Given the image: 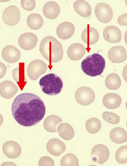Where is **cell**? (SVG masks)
I'll use <instances>...</instances> for the list:
<instances>
[{"instance_id": "obj_29", "label": "cell", "mask_w": 127, "mask_h": 166, "mask_svg": "<svg viewBox=\"0 0 127 166\" xmlns=\"http://www.w3.org/2000/svg\"><path fill=\"white\" fill-rule=\"evenodd\" d=\"M127 146H121L116 151L115 155L116 161L118 163L124 164L127 163Z\"/></svg>"}, {"instance_id": "obj_1", "label": "cell", "mask_w": 127, "mask_h": 166, "mask_svg": "<svg viewBox=\"0 0 127 166\" xmlns=\"http://www.w3.org/2000/svg\"><path fill=\"white\" fill-rule=\"evenodd\" d=\"M15 120L25 127L34 126L44 118L46 107L41 99L31 93H24L17 96L11 108Z\"/></svg>"}, {"instance_id": "obj_19", "label": "cell", "mask_w": 127, "mask_h": 166, "mask_svg": "<svg viewBox=\"0 0 127 166\" xmlns=\"http://www.w3.org/2000/svg\"><path fill=\"white\" fill-rule=\"evenodd\" d=\"M102 103L106 108L111 109H115L120 106L122 103V98L117 94L108 93L103 96Z\"/></svg>"}, {"instance_id": "obj_24", "label": "cell", "mask_w": 127, "mask_h": 166, "mask_svg": "<svg viewBox=\"0 0 127 166\" xmlns=\"http://www.w3.org/2000/svg\"><path fill=\"white\" fill-rule=\"evenodd\" d=\"M106 87L111 90H117L121 85V80L120 76L115 73H111L106 77L105 81Z\"/></svg>"}, {"instance_id": "obj_30", "label": "cell", "mask_w": 127, "mask_h": 166, "mask_svg": "<svg viewBox=\"0 0 127 166\" xmlns=\"http://www.w3.org/2000/svg\"><path fill=\"white\" fill-rule=\"evenodd\" d=\"M103 119L110 124H117L120 121V118L116 114L111 112L105 111L102 114Z\"/></svg>"}, {"instance_id": "obj_32", "label": "cell", "mask_w": 127, "mask_h": 166, "mask_svg": "<svg viewBox=\"0 0 127 166\" xmlns=\"http://www.w3.org/2000/svg\"><path fill=\"white\" fill-rule=\"evenodd\" d=\"M127 13L123 14L120 16L117 19V22L122 26H127Z\"/></svg>"}, {"instance_id": "obj_25", "label": "cell", "mask_w": 127, "mask_h": 166, "mask_svg": "<svg viewBox=\"0 0 127 166\" xmlns=\"http://www.w3.org/2000/svg\"><path fill=\"white\" fill-rule=\"evenodd\" d=\"M12 75L22 90L27 82L24 73V68L22 66L16 68L12 71Z\"/></svg>"}, {"instance_id": "obj_34", "label": "cell", "mask_w": 127, "mask_h": 166, "mask_svg": "<svg viewBox=\"0 0 127 166\" xmlns=\"http://www.w3.org/2000/svg\"><path fill=\"white\" fill-rule=\"evenodd\" d=\"M4 121V118L2 115L0 114V126L3 123Z\"/></svg>"}, {"instance_id": "obj_33", "label": "cell", "mask_w": 127, "mask_h": 166, "mask_svg": "<svg viewBox=\"0 0 127 166\" xmlns=\"http://www.w3.org/2000/svg\"><path fill=\"white\" fill-rule=\"evenodd\" d=\"M7 67L3 63L0 62V79L2 78L5 74Z\"/></svg>"}, {"instance_id": "obj_28", "label": "cell", "mask_w": 127, "mask_h": 166, "mask_svg": "<svg viewBox=\"0 0 127 166\" xmlns=\"http://www.w3.org/2000/svg\"><path fill=\"white\" fill-rule=\"evenodd\" d=\"M79 161L74 154L68 153L64 156L61 160V166H78Z\"/></svg>"}, {"instance_id": "obj_12", "label": "cell", "mask_w": 127, "mask_h": 166, "mask_svg": "<svg viewBox=\"0 0 127 166\" xmlns=\"http://www.w3.org/2000/svg\"><path fill=\"white\" fill-rule=\"evenodd\" d=\"M1 55L3 59L6 62L14 63L19 60L21 54L17 48L11 45H8L3 48Z\"/></svg>"}, {"instance_id": "obj_7", "label": "cell", "mask_w": 127, "mask_h": 166, "mask_svg": "<svg viewBox=\"0 0 127 166\" xmlns=\"http://www.w3.org/2000/svg\"><path fill=\"white\" fill-rule=\"evenodd\" d=\"M109 155V149L105 145L97 144L92 149L91 157L92 161L94 162L102 164L108 160Z\"/></svg>"}, {"instance_id": "obj_5", "label": "cell", "mask_w": 127, "mask_h": 166, "mask_svg": "<svg viewBox=\"0 0 127 166\" xmlns=\"http://www.w3.org/2000/svg\"><path fill=\"white\" fill-rule=\"evenodd\" d=\"M75 98L76 101L80 105H88L94 100L95 94L90 87L82 86L76 90L75 93Z\"/></svg>"}, {"instance_id": "obj_15", "label": "cell", "mask_w": 127, "mask_h": 166, "mask_svg": "<svg viewBox=\"0 0 127 166\" xmlns=\"http://www.w3.org/2000/svg\"><path fill=\"white\" fill-rule=\"evenodd\" d=\"M75 30V27L72 23L69 22H65L58 26L56 33L59 38L65 40L69 39L73 35Z\"/></svg>"}, {"instance_id": "obj_17", "label": "cell", "mask_w": 127, "mask_h": 166, "mask_svg": "<svg viewBox=\"0 0 127 166\" xmlns=\"http://www.w3.org/2000/svg\"><path fill=\"white\" fill-rule=\"evenodd\" d=\"M85 53V48L81 44L75 43L71 45L67 50V54L71 60L76 61L82 58Z\"/></svg>"}, {"instance_id": "obj_22", "label": "cell", "mask_w": 127, "mask_h": 166, "mask_svg": "<svg viewBox=\"0 0 127 166\" xmlns=\"http://www.w3.org/2000/svg\"><path fill=\"white\" fill-rule=\"evenodd\" d=\"M109 136L113 142L117 144L125 142L127 140V132L124 129L121 127L113 129L110 133Z\"/></svg>"}, {"instance_id": "obj_10", "label": "cell", "mask_w": 127, "mask_h": 166, "mask_svg": "<svg viewBox=\"0 0 127 166\" xmlns=\"http://www.w3.org/2000/svg\"><path fill=\"white\" fill-rule=\"evenodd\" d=\"M38 41L37 36L31 32L24 33L20 36L18 40V44L22 49L29 50L34 48Z\"/></svg>"}, {"instance_id": "obj_9", "label": "cell", "mask_w": 127, "mask_h": 166, "mask_svg": "<svg viewBox=\"0 0 127 166\" xmlns=\"http://www.w3.org/2000/svg\"><path fill=\"white\" fill-rule=\"evenodd\" d=\"M20 18V13L18 8L15 5H10L4 10L2 19L4 22L9 26H13L17 24Z\"/></svg>"}, {"instance_id": "obj_8", "label": "cell", "mask_w": 127, "mask_h": 166, "mask_svg": "<svg viewBox=\"0 0 127 166\" xmlns=\"http://www.w3.org/2000/svg\"><path fill=\"white\" fill-rule=\"evenodd\" d=\"M95 13L97 19L104 23L111 21L113 16V11L111 7L104 2L97 4L95 8Z\"/></svg>"}, {"instance_id": "obj_26", "label": "cell", "mask_w": 127, "mask_h": 166, "mask_svg": "<svg viewBox=\"0 0 127 166\" xmlns=\"http://www.w3.org/2000/svg\"><path fill=\"white\" fill-rule=\"evenodd\" d=\"M59 133L61 137L66 140L71 139L74 135L72 127L67 123H63L59 126Z\"/></svg>"}, {"instance_id": "obj_4", "label": "cell", "mask_w": 127, "mask_h": 166, "mask_svg": "<svg viewBox=\"0 0 127 166\" xmlns=\"http://www.w3.org/2000/svg\"><path fill=\"white\" fill-rule=\"evenodd\" d=\"M42 91L48 95H56L62 90L63 83L61 78L54 73H50L42 77L39 81Z\"/></svg>"}, {"instance_id": "obj_3", "label": "cell", "mask_w": 127, "mask_h": 166, "mask_svg": "<svg viewBox=\"0 0 127 166\" xmlns=\"http://www.w3.org/2000/svg\"><path fill=\"white\" fill-rule=\"evenodd\" d=\"M105 61L103 57L97 53L87 56L81 63L82 70L91 77L100 75L105 68Z\"/></svg>"}, {"instance_id": "obj_21", "label": "cell", "mask_w": 127, "mask_h": 166, "mask_svg": "<svg viewBox=\"0 0 127 166\" xmlns=\"http://www.w3.org/2000/svg\"><path fill=\"white\" fill-rule=\"evenodd\" d=\"M73 6L76 12L80 16L85 17L90 16L91 8L87 1L83 0L76 1L74 3Z\"/></svg>"}, {"instance_id": "obj_31", "label": "cell", "mask_w": 127, "mask_h": 166, "mask_svg": "<svg viewBox=\"0 0 127 166\" xmlns=\"http://www.w3.org/2000/svg\"><path fill=\"white\" fill-rule=\"evenodd\" d=\"M21 4L24 9L30 11L34 9L36 2L35 0H22L21 1Z\"/></svg>"}, {"instance_id": "obj_16", "label": "cell", "mask_w": 127, "mask_h": 166, "mask_svg": "<svg viewBox=\"0 0 127 166\" xmlns=\"http://www.w3.org/2000/svg\"><path fill=\"white\" fill-rule=\"evenodd\" d=\"M18 91L17 86L11 81L5 80L0 83V95L4 98H11Z\"/></svg>"}, {"instance_id": "obj_6", "label": "cell", "mask_w": 127, "mask_h": 166, "mask_svg": "<svg viewBox=\"0 0 127 166\" xmlns=\"http://www.w3.org/2000/svg\"><path fill=\"white\" fill-rule=\"evenodd\" d=\"M47 68V64L42 60L39 59L33 60L27 66L28 76L32 80H36L40 75L46 72Z\"/></svg>"}, {"instance_id": "obj_23", "label": "cell", "mask_w": 127, "mask_h": 166, "mask_svg": "<svg viewBox=\"0 0 127 166\" xmlns=\"http://www.w3.org/2000/svg\"><path fill=\"white\" fill-rule=\"evenodd\" d=\"M27 22L28 26L32 30H37L42 27L44 20L40 14L33 13L28 16L27 19Z\"/></svg>"}, {"instance_id": "obj_2", "label": "cell", "mask_w": 127, "mask_h": 166, "mask_svg": "<svg viewBox=\"0 0 127 166\" xmlns=\"http://www.w3.org/2000/svg\"><path fill=\"white\" fill-rule=\"evenodd\" d=\"M39 51L42 56L51 63L58 62L63 57L62 44L52 36H46L42 39L40 45Z\"/></svg>"}, {"instance_id": "obj_20", "label": "cell", "mask_w": 127, "mask_h": 166, "mask_svg": "<svg viewBox=\"0 0 127 166\" xmlns=\"http://www.w3.org/2000/svg\"><path fill=\"white\" fill-rule=\"evenodd\" d=\"M42 11L46 18L53 19L58 16L60 13V8L56 2L53 1H48L44 4Z\"/></svg>"}, {"instance_id": "obj_11", "label": "cell", "mask_w": 127, "mask_h": 166, "mask_svg": "<svg viewBox=\"0 0 127 166\" xmlns=\"http://www.w3.org/2000/svg\"><path fill=\"white\" fill-rule=\"evenodd\" d=\"M108 55L109 60L113 63H121L126 59V51L122 46H115L109 49Z\"/></svg>"}, {"instance_id": "obj_14", "label": "cell", "mask_w": 127, "mask_h": 166, "mask_svg": "<svg viewBox=\"0 0 127 166\" xmlns=\"http://www.w3.org/2000/svg\"><path fill=\"white\" fill-rule=\"evenodd\" d=\"M3 151L6 156L10 159H14L20 155L22 149L20 145L13 141H8L3 145Z\"/></svg>"}, {"instance_id": "obj_27", "label": "cell", "mask_w": 127, "mask_h": 166, "mask_svg": "<svg viewBox=\"0 0 127 166\" xmlns=\"http://www.w3.org/2000/svg\"><path fill=\"white\" fill-rule=\"evenodd\" d=\"M85 126L87 131L89 133L95 134L100 130L101 123L98 118H92L86 121Z\"/></svg>"}, {"instance_id": "obj_18", "label": "cell", "mask_w": 127, "mask_h": 166, "mask_svg": "<svg viewBox=\"0 0 127 166\" xmlns=\"http://www.w3.org/2000/svg\"><path fill=\"white\" fill-rule=\"evenodd\" d=\"M99 33L95 28L87 26L81 34L82 39L88 45H92L96 43L99 40Z\"/></svg>"}, {"instance_id": "obj_13", "label": "cell", "mask_w": 127, "mask_h": 166, "mask_svg": "<svg viewBox=\"0 0 127 166\" xmlns=\"http://www.w3.org/2000/svg\"><path fill=\"white\" fill-rule=\"evenodd\" d=\"M103 36L105 40L111 43H118L121 40L122 32L117 27L110 25L104 28Z\"/></svg>"}]
</instances>
